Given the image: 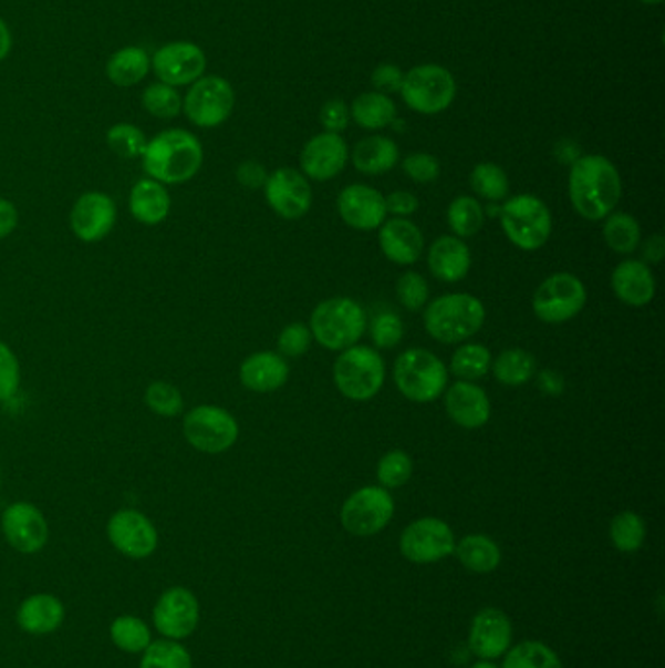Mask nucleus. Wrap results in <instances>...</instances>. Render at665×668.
Masks as SVG:
<instances>
[{
  "label": "nucleus",
  "mask_w": 665,
  "mask_h": 668,
  "mask_svg": "<svg viewBox=\"0 0 665 668\" xmlns=\"http://www.w3.org/2000/svg\"><path fill=\"white\" fill-rule=\"evenodd\" d=\"M444 399L445 411L460 429H482L492 417V404L485 389L472 381H455L445 389Z\"/></svg>",
  "instance_id": "4be33fe9"
},
{
  "label": "nucleus",
  "mask_w": 665,
  "mask_h": 668,
  "mask_svg": "<svg viewBox=\"0 0 665 668\" xmlns=\"http://www.w3.org/2000/svg\"><path fill=\"white\" fill-rule=\"evenodd\" d=\"M395 516V501L388 489L367 485L345 499L340 520L352 536L370 537L388 526Z\"/></svg>",
  "instance_id": "9b49d317"
},
{
  "label": "nucleus",
  "mask_w": 665,
  "mask_h": 668,
  "mask_svg": "<svg viewBox=\"0 0 665 668\" xmlns=\"http://www.w3.org/2000/svg\"><path fill=\"white\" fill-rule=\"evenodd\" d=\"M20 386V366L9 345L0 340V403L14 397Z\"/></svg>",
  "instance_id": "3c124183"
},
{
  "label": "nucleus",
  "mask_w": 665,
  "mask_h": 668,
  "mask_svg": "<svg viewBox=\"0 0 665 668\" xmlns=\"http://www.w3.org/2000/svg\"><path fill=\"white\" fill-rule=\"evenodd\" d=\"M414 462L404 450H393L381 458L377 465L378 485L385 489H398L411 481Z\"/></svg>",
  "instance_id": "a18cd8bd"
},
{
  "label": "nucleus",
  "mask_w": 665,
  "mask_h": 668,
  "mask_svg": "<svg viewBox=\"0 0 665 668\" xmlns=\"http://www.w3.org/2000/svg\"><path fill=\"white\" fill-rule=\"evenodd\" d=\"M554 155L559 158L560 163H564V165H574L578 158L582 157V153H580V147H578V143L570 140L560 141L557 148H554Z\"/></svg>",
  "instance_id": "680f3d73"
},
{
  "label": "nucleus",
  "mask_w": 665,
  "mask_h": 668,
  "mask_svg": "<svg viewBox=\"0 0 665 668\" xmlns=\"http://www.w3.org/2000/svg\"><path fill=\"white\" fill-rule=\"evenodd\" d=\"M503 668H562V662L551 647L539 641H526L506 652Z\"/></svg>",
  "instance_id": "ea45409f"
},
{
  "label": "nucleus",
  "mask_w": 665,
  "mask_h": 668,
  "mask_svg": "<svg viewBox=\"0 0 665 668\" xmlns=\"http://www.w3.org/2000/svg\"><path fill=\"white\" fill-rule=\"evenodd\" d=\"M150 66L160 83L168 86L194 84L206 73L207 58L204 50L191 42H170L156 51Z\"/></svg>",
  "instance_id": "2eb2a0df"
},
{
  "label": "nucleus",
  "mask_w": 665,
  "mask_h": 668,
  "mask_svg": "<svg viewBox=\"0 0 665 668\" xmlns=\"http://www.w3.org/2000/svg\"><path fill=\"white\" fill-rule=\"evenodd\" d=\"M107 147L114 151L117 157H143L147 147V137L143 130L133 124H115L106 133Z\"/></svg>",
  "instance_id": "c03bdc74"
},
{
  "label": "nucleus",
  "mask_w": 665,
  "mask_h": 668,
  "mask_svg": "<svg viewBox=\"0 0 665 668\" xmlns=\"http://www.w3.org/2000/svg\"><path fill=\"white\" fill-rule=\"evenodd\" d=\"M501 229L513 247L533 253L547 245L552 235L549 206L533 194H519L500 206Z\"/></svg>",
  "instance_id": "0eeeda50"
},
{
  "label": "nucleus",
  "mask_w": 665,
  "mask_h": 668,
  "mask_svg": "<svg viewBox=\"0 0 665 668\" xmlns=\"http://www.w3.org/2000/svg\"><path fill=\"white\" fill-rule=\"evenodd\" d=\"M470 188L478 194V198L488 199L493 204V202L508 198L510 178L501 166L493 165V163H480L470 173Z\"/></svg>",
  "instance_id": "4c0bfd02"
},
{
  "label": "nucleus",
  "mask_w": 665,
  "mask_h": 668,
  "mask_svg": "<svg viewBox=\"0 0 665 668\" xmlns=\"http://www.w3.org/2000/svg\"><path fill=\"white\" fill-rule=\"evenodd\" d=\"M492 368V352L478 342L460 345L451 358V371L459 381L482 380Z\"/></svg>",
  "instance_id": "e433bc0d"
},
{
  "label": "nucleus",
  "mask_w": 665,
  "mask_h": 668,
  "mask_svg": "<svg viewBox=\"0 0 665 668\" xmlns=\"http://www.w3.org/2000/svg\"><path fill=\"white\" fill-rule=\"evenodd\" d=\"M485 207L472 196H459L453 199L447 209V223L455 233V237L467 239L475 237L485 227Z\"/></svg>",
  "instance_id": "c9c22d12"
},
{
  "label": "nucleus",
  "mask_w": 665,
  "mask_h": 668,
  "mask_svg": "<svg viewBox=\"0 0 665 668\" xmlns=\"http://www.w3.org/2000/svg\"><path fill=\"white\" fill-rule=\"evenodd\" d=\"M616 299L628 307H646L656 296V278L644 260H623L611 274Z\"/></svg>",
  "instance_id": "393cba45"
},
{
  "label": "nucleus",
  "mask_w": 665,
  "mask_h": 668,
  "mask_svg": "<svg viewBox=\"0 0 665 668\" xmlns=\"http://www.w3.org/2000/svg\"><path fill=\"white\" fill-rule=\"evenodd\" d=\"M350 147L340 133H319L301 151V173L311 181L329 182L344 171Z\"/></svg>",
  "instance_id": "f3484780"
},
{
  "label": "nucleus",
  "mask_w": 665,
  "mask_h": 668,
  "mask_svg": "<svg viewBox=\"0 0 665 668\" xmlns=\"http://www.w3.org/2000/svg\"><path fill=\"white\" fill-rule=\"evenodd\" d=\"M266 202L283 219H301L312 206L311 182L297 168H278L263 184Z\"/></svg>",
  "instance_id": "4468645a"
},
{
  "label": "nucleus",
  "mask_w": 665,
  "mask_h": 668,
  "mask_svg": "<svg viewBox=\"0 0 665 668\" xmlns=\"http://www.w3.org/2000/svg\"><path fill=\"white\" fill-rule=\"evenodd\" d=\"M393 378L401 395L412 403H432L444 397L449 381L447 366L426 348H408L396 358Z\"/></svg>",
  "instance_id": "39448f33"
},
{
  "label": "nucleus",
  "mask_w": 665,
  "mask_h": 668,
  "mask_svg": "<svg viewBox=\"0 0 665 668\" xmlns=\"http://www.w3.org/2000/svg\"><path fill=\"white\" fill-rule=\"evenodd\" d=\"M204 165V147L194 133L166 130L147 141L143 168L160 184H184L191 181Z\"/></svg>",
  "instance_id": "f03ea898"
},
{
  "label": "nucleus",
  "mask_w": 665,
  "mask_h": 668,
  "mask_svg": "<svg viewBox=\"0 0 665 668\" xmlns=\"http://www.w3.org/2000/svg\"><path fill=\"white\" fill-rule=\"evenodd\" d=\"M150 69V58L147 51L137 45L115 51L106 65L107 79L115 86H133L147 76Z\"/></svg>",
  "instance_id": "473e14b6"
},
{
  "label": "nucleus",
  "mask_w": 665,
  "mask_h": 668,
  "mask_svg": "<svg viewBox=\"0 0 665 668\" xmlns=\"http://www.w3.org/2000/svg\"><path fill=\"white\" fill-rule=\"evenodd\" d=\"M386 212L395 215V217H408L418 212L419 202L412 192L396 191L388 194L385 198Z\"/></svg>",
  "instance_id": "6e6d98bb"
},
{
  "label": "nucleus",
  "mask_w": 665,
  "mask_h": 668,
  "mask_svg": "<svg viewBox=\"0 0 665 668\" xmlns=\"http://www.w3.org/2000/svg\"><path fill=\"white\" fill-rule=\"evenodd\" d=\"M370 335L378 350H393L404 339L403 319L395 311H381L371 321Z\"/></svg>",
  "instance_id": "de8ad7c7"
},
{
  "label": "nucleus",
  "mask_w": 665,
  "mask_h": 668,
  "mask_svg": "<svg viewBox=\"0 0 665 668\" xmlns=\"http://www.w3.org/2000/svg\"><path fill=\"white\" fill-rule=\"evenodd\" d=\"M0 481H2V471H0Z\"/></svg>",
  "instance_id": "338daca9"
},
{
  "label": "nucleus",
  "mask_w": 665,
  "mask_h": 668,
  "mask_svg": "<svg viewBox=\"0 0 665 668\" xmlns=\"http://www.w3.org/2000/svg\"><path fill=\"white\" fill-rule=\"evenodd\" d=\"M568 194L583 219L603 222L621 202L623 181L607 157L582 155L574 165H570Z\"/></svg>",
  "instance_id": "f257e3e1"
},
{
  "label": "nucleus",
  "mask_w": 665,
  "mask_h": 668,
  "mask_svg": "<svg viewBox=\"0 0 665 668\" xmlns=\"http://www.w3.org/2000/svg\"><path fill=\"white\" fill-rule=\"evenodd\" d=\"M107 537L117 552L132 559H145L158 545L155 524L137 511H120L107 522Z\"/></svg>",
  "instance_id": "dca6fc26"
},
{
  "label": "nucleus",
  "mask_w": 665,
  "mask_h": 668,
  "mask_svg": "<svg viewBox=\"0 0 665 668\" xmlns=\"http://www.w3.org/2000/svg\"><path fill=\"white\" fill-rule=\"evenodd\" d=\"M173 199L165 188V184L143 178L137 182L129 194V212L143 225H158L165 222L170 214Z\"/></svg>",
  "instance_id": "c85d7f7f"
},
{
  "label": "nucleus",
  "mask_w": 665,
  "mask_h": 668,
  "mask_svg": "<svg viewBox=\"0 0 665 668\" xmlns=\"http://www.w3.org/2000/svg\"><path fill=\"white\" fill-rule=\"evenodd\" d=\"M404 557L418 565L437 563L455 552V536L447 522L439 518H419L412 522L401 536Z\"/></svg>",
  "instance_id": "ddd939ff"
},
{
  "label": "nucleus",
  "mask_w": 665,
  "mask_h": 668,
  "mask_svg": "<svg viewBox=\"0 0 665 668\" xmlns=\"http://www.w3.org/2000/svg\"><path fill=\"white\" fill-rule=\"evenodd\" d=\"M2 534L20 553L42 552L50 539V526L32 503H14L2 514Z\"/></svg>",
  "instance_id": "aec40b11"
},
{
  "label": "nucleus",
  "mask_w": 665,
  "mask_h": 668,
  "mask_svg": "<svg viewBox=\"0 0 665 668\" xmlns=\"http://www.w3.org/2000/svg\"><path fill=\"white\" fill-rule=\"evenodd\" d=\"M332 378L345 399L365 403L385 386V360L375 348L355 345L337 354Z\"/></svg>",
  "instance_id": "423d86ee"
},
{
  "label": "nucleus",
  "mask_w": 665,
  "mask_h": 668,
  "mask_svg": "<svg viewBox=\"0 0 665 668\" xmlns=\"http://www.w3.org/2000/svg\"><path fill=\"white\" fill-rule=\"evenodd\" d=\"M63 619H65V606L51 594H33L30 598H25L18 610V624L33 636L55 631L63 624Z\"/></svg>",
  "instance_id": "cd10ccee"
},
{
  "label": "nucleus",
  "mask_w": 665,
  "mask_h": 668,
  "mask_svg": "<svg viewBox=\"0 0 665 668\" xmlns=\"http://www.w3.org/2000/svg\"><path fill=\"white\" fill-rule=\"evenodd\" d=\"M141 668H191V657L184 645L165 639L148 645Z\"/></svg>",
  "instance_id": "37998d69"
},
{
  "label": "nucleus",
  "mask_w": 665,
  "mask_h": 668,
  "mask_svg": "<svg viewBox=\"0 0 665 668\" xmlns=\"http://www.w3.org/2000/svg\"><path fill=\"white\" fill-rule=\"evenodd\" d=\"M337 214L355 232H377L388 212L381 192L367 184H350L337 196Z\"/></svg>",
  "instance_id": "a211bd4d"
},
{
  "label": "nucleus",
  "mask_w": 665,
  "mask_h": 668,
  "mask_svg": "<svg viewBox=\"0 0 665 668\" xmlns=\"http://www.w3.org/2000/svg\"><path fill=\"white\" fill-rule=\"evenodd\" d=\"M609 534L619 552H638L646 539V522L636 512H621L611 522Z\"/></svg>",
  "instance_id": "58836bf2"
},
{
  "label": "nucleus",
  "mask_w": 665,
  "mask_h": 668,
  "mask_svg": "<svg viewBox=\"0 0 665 668\" xmlns=\"http://www.w3.org/2000/svg\"><path fill=\"white\" fill-rule=\"evenodd\" d=\"M665 255V240L662 235H652L642 245V256L646 265H659Z\"/></svg>",
  "instance_id": "bf43d9fd"
},
{
  "label": "nucleus",
  "mask_w": 665,
  "mask_h": 668,
  "mask_svg": "<svg viewBox=\"0 0 665 668\" xmlns=\"http://www.w3.org/2000/svg\"><path fill=\"white\" fill-rule=\"evenodd\" d=\"M641 2H644V4H662L664 0H641Z\"/></svg>",
  "instance_id": "69168bd1"
},
{
  "label": "nucleus",
  "mask_w": 665,
  "mask_h": 668,
  "mask_svg": "<svg viewBox=\"0 0 665 668\" xmlns=\"http://www.w3.org/2000/svg\"><path fill=\"white\" fill-rule=\"evenodd\" d=\"M350 106L344 100H329L321 110V124L329 133H342L350 125Z\"/></svg>",
  "instance_id": "864d4df0"
},
{
  "label": "nucleus",
  "mask_w": 665,
  "mask_h": 668,
  "mask_svg": "<svg viewBox=\"0 0 665 668\" xmlns=\"http://www.w3.org/2000/svg\"><path fill=\"white\" fill-rule=\"evenodd\" d=\"M235 107V91L227 79L209 74L191 84L181 110L191 124L198 127H219L229 120Z\"/></svg>",
  "instance_id": "f8f14e48"
},
{
  "label": "nucleus",
  "mask_w": 665,
  "mask_h": 668,
  "mask_svg": "<svg viewBox=\"0 0 665 668\" xmlns=\"http://www.w3.org/2000/svg\"><path fill=\"white\" fill-rule=\"evenodd\" d=\"M463 567L472 573H492L501 562L498 544L482 534H470L455 544V552Z\"/></svg>",
  "instance_id": "72a5a7b5"
},
{
  "label": "nucleus",
  "mask_w": 665,
  "mask_h": 668,
  "mask_svg": "<svg viewBox=\"0 0 665 668\" xmlns=\"http://www.w3.org/2000/svg\"><path fill=\"white\" fill-rule=\"evenodd\" d=\"M311 340V329L304 322H291L280 332V339H278L280 354L288 356V358H299L309 350Z\"/></svg>",
  "instance_id": "8fccbe9b"
},
{
  "label": "nucleus",
  "mask_w": 665,
  "mask_h": 668,
  "mask_svg": "<svg viewBox=\"0 0 665 668\" xmlns=\"http://www.w3.org/2000/svg\"><path fill=\"white\" fill-rule=\"evenodd\" d=\"M10 50H12V35H10L9 25L4 24L0 18V61L9 58Z\"/></svg>",
  "instance_id": "e2e57ef3"
},
{
  "label": "nucleus",
  "mask_w": 665,
  "mask_h": 668,
  "mask_svg": "<svg viewBox=\"0 0 665 668\" xmlns=\"http://www.w3.org/2000/svg\"><path fill=\"white\" fill-rule=\"evenodd\" d=\"M141 104L147 110L150 116L160 117V120H170L181 112L180 94L174 86L165 83L150 84L141 96Z\"/></svg>",
  "instance_id": "79ce46f5"
},
{
  "label": "nucleus",
  "mask_w": 665,
  "mask_h": 668,
  "mask_svg": "<svg viewBox=\"0 0 665 668\" xmlns=\"http://www.w3.org/2000/svg\"><path fill=\"white\" fill-rule=\"evenodd\" d=\"M117 209L104 192H86L71 209V229L83 243H98L114 232Z\"/></svg>",
  "instance_id": "6ab92c4d"
},
{
  "label": "nucleus",
  "mask_w": 665,
  "mask_h": 668,
  "mask_svg": "<svg viewBox=\"0 0 665 668\" xmlns=\"http://www.w3.org/2000/svg\"><path fill=\"white\" fill-rule=\"evenodd\" d=\"M398 145L385 135H371L360 141L352 153L354 166L362 174L378 176L388 173L398 165Z\"/></svg>",
  "instance_id": "c756f323"
},
{
  "label": "nucleus",
  "mask_w": 665,
  "mask_h": 668,
  "mask_svg": "<svg viewBox=\"0 0 665 668\" xmlns=\"http://www.w3.org/2000/svg\"><path fill=\"white\" fill-rule=\"evenodd\" d=\"M240 383L254 393H271L289 380L285 358L276 352H256L240 363Z\"/></svg>",
  "instance_id": "bb28decb"
},
{
  "label": "nucleus",
  "mask_w": 665,
  "mask_h": 668,
  "mask_svg": "<svg viewBox=\"0 0 665 668\" xmlns=\"http://www.w3.org/2000/svg\"><path fill=\"white\" fill-rule=\"evenodd\" d=\"M378 248L386 260L398 266L416 265L424 253V233L406 217H395L377 229Z\"/></svg>",
  "instance_id": "b1692460"
},
{
  "label": "nucleus",
  "mask_w": 665,
  "mask_h": 668,
  "mask_svg": "<svg viewBox=\"0 0 665 668\" xmlns=\"http://www.w3.org/2000/svg\"><path fill=\"white\" fill-rule=\"evenodd\" d=\"M539 389L547 395L559 397L564 391V378L552 370H542L539 373Z\"/></svg>",
  "instance_id": "052dcab7"
},
{
  "label": "nucleus",
  "mask_w": 665,
  "mask_h": 668,
  "mask_svg": "<svg viewBox=\"0 0 665 668\" xmlns=\"http://www.w3.org/2000/svg\"><path fill=\"white\" fill-rule=\"evenodd\" d=\"M603 239L616 255H633L642 243L641 223L631 214L613 212L603 223Z\"/></svg>",
  "instance_id": "f704fd0d"
},
{
  "label": "nucleus",
  "mask_w": 665,
  "mask_h": 668,
  "mask_svg": "<svg viewBox=\"0 0 665 668\" xmlns=\"http://www.w3.org/2000/svg\"><path fill=\"white\" fill-rule=\"evenodd\" d=\"M486 321L485 304L470 294H447L427 304L424 327L441 345L472 339Z\"/></svg>",
  "instance_id": "7ed1b4c3"
},
{
  "label": "nucleus",
  "mask_w": 665,
  "mask_h": 668,
  "mask_svg": "<svg viewBox=\"0 0 665 668\" xmlns=\"http://www.w3.org/2000/svg\"><path fill=\"white\" fill-rule=\"evenodd\" d=\"M184 438L191 448L204 454H222L237 444L239 422L232 414L215 404H199L184 417Z\"/></svg>",
  "instance_id": "1a4fd4ad"
},
{
  "label": "nucleus",
  "mask_w": 665,
  "mask_h": 668,
  "mask_svg": "<svg viewBox=\"0 0 665 668\" xmlns=\"http://www.w3.org/2000/svg\"><path fill=\"white\" fill-rule=\"evenodd\" d=\"M350 116L354 117L355 124L363 130L378 132L395 124L396 104L383 92H363L350 106Z\"/></svg>",
  "instance_id": "7c9ffc66"
},
{
  "label": "nucleus",
  "mask_w": 665,
  "mask_h": 668,
  "mask_svg": "<svg viewBox=\"0 0 665 668\" xmlns=\"http://www.w3.org/2000/svg\"><path fill=\"white\" fill-rule=\"evenodd\" d=\"M401 94L404 104L414 112L436 116L451 106L457 94V83L445 66L418 65L404 73Z\"/></svg>",
  "instance_id": "6e6552de"
},
{
  "label": "nucleus",
  "mask_w": 665,
  "mask_h": 668,
  "mask_svg": "<svg viewBox=\"0 0 665 668\" xmlns=\"http://www.w3.org/2000/svg\"><path fill=\"white\" fill-rule=\"evenodd\" d=\"M472 668H498L496 667V665H492V662H488V660H485V662H478V665H475V667Z\"/></svg>",
  "instance_id": "0e129e2a"
},
{
  "label": "nucleus",
  "mask_w": 665,
  "mask_h": 668,
  "mask_svg": "<svg viewBox=\"0 0 665 668\" xmlns=\"http://www.w3.org/2000/svg\"><path fill=\"white\" fill-rule=\"evenodd\" d=\"M472 265L470 248L465 240L455 235H444L432 243L427 250V266L437 280L457 284L467 278Z\"/></svg>",
  "instance_id": "a878e982"
},
{
  "label": "nucleus",
  "mask_w": 665,
  "mask_h": 668,
  "mask_svg": "<svg viewBox=\"0 0 665 668\" xmlns=\"http://www.w3.org/2000/svg\"><path fill=\"white\" fill-rule=\"evenodd\" d=\"M403 171L411 181L418 184L436 182L441 173V166L434 155L429 153H412L403 161Z\"/></svg>",
  "instance_id": "603ef678"
},
{
  "label": "nucleus",
  "mask_w": 665,
  "mask_h": 668,
  "mask_svg": "<svg viewBox=\"0 0 665 668\" xmlns=\"http://www.w3.org/2000/svg\"><path fill=\"white\" fill-rule=\"evenodd\" d=\"M112 641L122 651L141 652L150 645V629L143 619L135 616H122L112 624Z\"/></svg>",
  "instance_id": "a19ab883"
},
{
  "label": "nucleus",
  "mask_w": 665,
  "mask_h": 668,
  "mask_svg": "<svg viewBox=\"0 0 665 668\" xmlns=\"http://www.w3.org/2000/svg\"><path fill=\"white\" fill-rule=\"evenodd\" d=\"M237 181L248 188V191H258L262 188L266 181H268V173L260 163L256 161H245L242 165L237 168Z\"/></svg>",
  "instance_id": "4d7b16f0"
},
{
  "label": "nucleus",
  "mask_w": 665,
  "mask_h": 668,
  "mask_svg": "<svg viewBox=\"0 0 665 668\" xmlns=\"http://www.w3.org/2000/svg\"><path fill=\"white\" fill-rule=\"evenodd\" d=\"M18 222H20V215H18L17 206L9 199L0 198V240L7 239L14 233Z\"/></svg>",
  "instance_id": "13d9d810"
},
{
  "label": "nucleus",
  "mask_w": 665,
  "mask_h": 668,
  "mask_svg": "<svg viewBox=\"0 0 665 668\" xmlns=\"http://www.w3.org/2000/svg\"><path fill=\"white\" fill-rule=\"evenodd\" d=\"M145 403L153 413L174 419L184 413V397L180 389L168 381H153L145 391Z\"/></svg>",
  "instance_id": "49530a36"
},
{
  "label": "nucleus",
  "mask_w": 665,
  "mask_h": 668,
  "mask_svg": "<svg viewBox=\"0 0 665 668\" xmlns=\"http://www.w3.org/2000/svg\"><path fill=\"white\" fill-rule=\"evenodd\" d=\"M396 296L408 311H419L429 301V286L418 273H404L396 281Z\"/></svg>",
  "instance_id": "09e8293b"
},
{
  "label": "nucleus",
  "mask_w": 665,
  "mask_h": 668,
  "mask_svg": "<svg viewBox=\"0 0 665 668\" xmlns=\"http://www.w3.org/2000/svg\"><path fill=\"white\" fill-rule=\"evenodd\" d=\"M493 378L500 381L501 386L508 388H519L533 380L537 373V360L531 352L523 348H508L503 350L496 360H492Z\"/></svg>",
  "instance_id": "2f4dec72"
},
{
  "label": "nucleus",
  "mask_w": 665,
  "mask_h": 668,
  "mask_svg": "<svg viewBox=\"0 0 665 668\" xmlns=\"http://www.w3.org/2000/svg\"><path fill=\"white\" fill-rule=\"evenodd\" d=\"M309 329L322 348L342 352L362 340L367 330V314L352 297H330L314 307Z\"/></svg>",
  "instance_id": "20e7f679"
},
{
  "label": "nucleus",
  "mask_w": 665,
  "mask_h": 668,
  "mask_svg": "<svg viewBox=\"0 0 665 668\" xmlns=\"http://www.w3.org/2000/svg\"><path fill=\"white\" fill-rule=\"evenodd\" d=\"M155 627L168 639H184L198 627L199 604L188 588L174 586L166 590L153 612Z\"/></svg>",
  "instance_id": "412c9836"
},
{
  "label": "nucleus",
  "mask_w": 665,
  "mask_h": 668,
  "mask_svg": "<svg viewBox=\"0 0 665 668\" xmlns=\"http://www.w3.org/2000/svg\"><path fill=\"white\" fill-rule=\"evenodd\" d=\"M511 644V621L506 614L496 608H486L478 612L472 626H470V636L468 645L470 651L475 652L480 659H498L506 655Z\"/></svg>",
  "instance_id": "5701e85b"
},
{
  "label": "nucleus",
  "mask_w": 665,
  "mask_h": 668,
  "mask_svg": "<svg viewBox=\"0 0 665 668\" xmlns=\"http://www.w3.org/2000/svg\"><path fill=\"white\" fill-rule=\"evenodd\" d=\"M404 73L401 71V66L391 65V63H385V65H378L375 71H373V76H371V81H373V86L377 89V92H383V94H393V92H401V86H403Z\"/></svg>",
  "instance_id": "5fc2aeb1"
},
{
  "label": "nucleus",
  "mask_w": 665,
  "mask_h": 668,
  "mask_svg": "<svg viewBox=\"0 0 665 668\" xmlns=\"http://www.w3.org/2000/svg\"><path fill=\"white\" fill-rule=\"evenodd\" d=\"M588 301V289L583 281L570 273L549 276L537 288L533 296V314L547 325H562L582 314Z\"/></svg>",
  "instance_id": "9d476101"
}]
</instances>
